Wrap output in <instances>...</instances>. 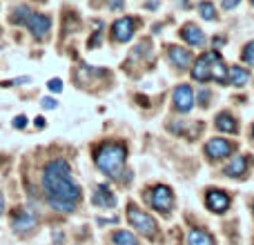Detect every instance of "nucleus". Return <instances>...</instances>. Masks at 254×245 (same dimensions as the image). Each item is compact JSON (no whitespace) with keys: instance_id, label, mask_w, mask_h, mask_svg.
Segmentation results:
<instances>
[{"instance_id":"obj_12","label":"nucleus","mask_w":254,"mask_h":245,"mask_svg":"<svg viewBox=\"0 0 254 245\" xmlns=\"http://www.w3.org/2000/svg\"><path fill=\"white\" fill-rule=\"evenodd\" d=\"M207 207H210L214 214H223L230 207V196L221 189H210L207 192Z\"/></svg>"},{"instance_id":"obj_28","label":"nucleus","mask_w":254,"mask_h":245,"mask_svg":"<svg viewBox=\"0 0 254 245\" xmlns=\"http://www.w3.org/2000/svg\"><path fill=\"white\" fill-rule=\"evenodd\" d=\"M43 107H47V110H54V107H56V101H54V98H43Z\"/></svg>"},{"instance_id":"obj_21","label":"nucleus","mask_w":254,"mask_h":245,"mask_svg":"<svg viewBox=\"0 0 254 245\" xmlns=\"http://www.w3.org/2000/svg\"><path fill=\"white\" fill-rule=\"evenodd\" d=\"M214 83H219V85H223V83H228V67H225V62L219 58V62H216V67H214Z\"/></svg>"},{"instance_id":"obj_18","label":"nucleus","mask_w":254,"mask_h":245,"mask_svg":"<svg viewBox=\"0 0 254 245\" xmlns=\"http://www.w3.org/2000/svg\"><path fill=\"white\" fill-rule=\"evenodd\" d=\"M112 243L114 245H138V239L131 232H127V230H119V232L112 234Z\"/></svg>"},{"instance_id":"obj_32","label":"nucleus","mask_w":254,"mask_h":245,"mask_svg":"<svg viewBox=\"0 0 254 245\" xmlns=\"http://www.w3.org/2000/svg\"><path fill=\"white\" fill-rule=\"evenodd\" d=\"M250 2H252V4H254V0H250Z\"/></svg>"},{"instance_id":"obj_30","label":"nucleus","mask_w":254,"mask_h":245,"mask_svg":"<svg viewBox=\"0 0 254 245\" xmlns=\"http://www.w3.org/2000/svg\"><path fill=\"white\" fill-rule=\"evenodd\" d=\"M36 127H45V121L43 119H36Z\"/></svg>"},{"instance_id":"obj_7","label":"nucleus","mask_w":254,"mask_h":245,"mask_svg":"<svg viewBox=\"0 0 254 245\" xmlns=\"http://www.w3.org/2000/svg\"><path fill=\"white\" fill-rule=\"evenodd\" d=\"M232 149H234V145L225 138H212V140H207V145H205V154L212 158V161L228 158L230 154H232Z\"/></svg>"},{"instance_id":"obj_10","label":"nucleus","mask_w":254,"mask_h":245,"mask_svg":"<svg viewBox=\"0 0 254 245\" xmlns=\"http://www.w3.org/2000/svg\"><path fill=\"white\" fill-rule=\"evenodd\" d=\"M25 25L29 27V31L36 36V38H45L49 27H52V20H49V16H45V13H31V16L27 18Z\"/></svg>"},{"instance_id":"obj_20","label":"nucleus","mask_w":254,"mask_h":245,"mask_svg":"<svg viewBox=\"0 0 254 245\" xmlns=\"http://www.w3.org/2000/svg\"><path fill=\"white\" fill-rule=\"evenodd\" d=\"M29 16H31L29 7H27V4H20V7L13 9V13H11V22H16V25H25L27 18H29Z\"/></svg>"},{"instance_id":"obj_25","label":"nucleus","mask_w":254,"mask_h":245,"mask_svg":"<svg viewBox=\"0 0 254 245\" xmlns=\"http://www.w3.org/2000/svg\"><path fill=\"white\" fill-rule=\"evenodd\" d=\"M239 2H241V0H221V4H223V9H225V11H230V9H234Z\"/></svg>"},{"instance_id":"obj_11","label":"nucleus","mask_w":254,"mask_h":245,"mask_svg":"<svg viewBox=\"0 0 254 245\" xmlns=\"http://www.w3.org/2000/svg\"><path fill=\"white\" fill-rule=\"evenodd\" d=\"M167 58H170V62L176 69H188V65L192 62V54L188 49L179 47V45H170L167 47Z\"/></svg>"},{"instance_id":"obj_13","label":"nucleus","mask_w":254,"mask_h":245,"mask_svg":"<svg viewBox=\"0 0 254 245\" xmlns=\"http://www.w3.org/2000/svg\"><path fill=\"white\" fill-rule=\"evenodd\" d=\"M92 203H94V205H98V207H114L116 205V196H114V192H112L105 183H101L96 187V192H94Z\"/></svg>"},{"instance_id":"obj_24","label":"nucleus","mask_w":254,"mask_h":245,"mask_svg":"<svg viewBox=\"0 0 254 245\" xmlns=\"http://www.w3.org/2000/svg\"><path fill=\"white\" fill-rule=\"evenodd\" d=\"M47 87H49V92H63V80H58V78H52L47 83Z\"/></svg>"},{"instance_id":"obj_5","label":"nucleus","mask_w":254,"mask_h":245,"mask_svg":"<svg viewBox=\"0 0 254 245\" xmlns=\"http://www.w3.org/2000/svg\"><path fill=\"white\" fill-rule=\"evenodd\" d=\"M147 201L156 212H161V214H170L172 205H174V194H172V189L167 187V185H156V187L149 192Z\"/></svg>"},{"instance_id":"obj_8","label":"nucleus","mask_w":254,"mask_h":245,"mask_svg":"<svg viewBox=\"0 0 254 245\" xmlns=\"http://www.w3.org/2000/svg\"><path fill=\"white\" fill-rule=\"evenodd\" d=\"M174 107L181 114H188L194 107V89L190 85H179L174 89Z\"/></svg>"},{"instance_id":"obj_26","label":"nucleus","mask_w":254,"mask_h":245,"mask_svg":"<svg viewBox=\"0 0 254 245\" xmlns=\"http://www.w3.org/2000/svg\"><path fill=\"white\" fill-rule=\"evenodd\" d=\"M25 125H27V119H25V116H16V119H13V127H16V129H22Z\"/></svg>"},{"instance_id":"obj_19","label":"nucleus","mask_w":254,"mask_h":245,"mask_svg":"<svg viewBox=\"0 0 254 245\" xmlns=\"http://www.w3.org/2000/svg\"><path fill=\"white\" fill-rule=\"evenodd\" d=\"M230 83L234 85V87H243V85L250 80V74H248V69H241V67H232L230 69Z\"/></svg>"},{"instance_id":"obj_31","label":"nucleus","mask_w":254,"mask_h":245,"mask_svg":"<svg viewBox=\"0 0 254 245\" xmlns=\"http://www.w3.org/2000/svg\"><path fill=\"white\" fill-rule=\"evenodd\" d=\"M252 136H254V127H252Z\"/></svg>"},{"instance_id":"obj_22","label":"nucleus","mask_w":254,"mask_h":245,"mask_svg":"<svg viewBox=\"0 0 254 245\" xmlns=\"http://www.w3.org/2000/svg\"><path fill=\"white\" fill-rule=\"evenodd\" d=\"M198 11H201V16L205 18V20H216V9L212 2H201L198 4Z\"/></svg>"},{"instance_id":"obj_23","label":"nucleus","mask_w":254,"mask_h":245,"mask_svg":"<svg viewBox=\"0 0 254 245\" xmlns=\"http://www.w3.org/2000/svg\"><path fill=\"white\" fill-rule=\"evenodd\" d=\"M241 58H243V62H248V65H254V40H250V43L243 47Z\"/></svg>"},{"instance_id":"obj_3","label":"nucleus","mask_w":254,"mask_h":245,"mask_svg":"<svg viewBox=\"0 0 254 245\" xmlns=\"http://www.w3.org/2000/svg\"><path fill=\"white\" fill-rule=\"evenodd\" d=\"M127 221H129V223L134 225V230H138L143 237H149V239L156 237V230H158L156 221H154L147 212L140 210V207H136V205L127 207Z\"/></svg>"},{"instance_id":"obj_27","label":"nucleus","mask_w":254,"mask_h":245,"mask_svg":"<svg viewBox=\"0 0 254 245\" xmlns=\"http://www.w3.org/2000/svg\"><path fill=\"white\" fill-rule=\"evenodd\" d=\"M125 7V2H123V0H110V9H114V11H116V9H119V11H121V9H123Z\"/></svg>"},{"instance_id":"obj_29","label":"nucleus","mask_w":254,"mask_h":245,"mask_svg":"<svg viewBox=\"0 0 254 245\" xmlns=\"http://www.w3.org/2000/svg\"><path fill=\"white\" fill-rule=\"evenodd\" d=\"M4 212V196H2V192H0V214Z\"/></svg>"},{"instance_id":"obj_6","label":"nucleus","mask_w":254,"mask_h":245,"mask_svg":"<svg viewBox=\"0 0 254 245\" xmlns=\"http://www.w3.org/2000/svg\"><path fill=\"white\" fill-rule=\"evenodd\" d=\"M134 31H136V20L129 16H123L112 25V38L116 43H127V40L134 38Z\"/></svg>"},{"instance_id":"obj_4","label":"nucleus","mask_w":254,"mask_h":245,"mask_svg":"<svg viewBox=\"0 0 254 245\" xmlns=\"http://www.w3.org/2000/svg\"><path fill=\"white\" fill-rule=\"evenodd\" d=\"M219 52H207L203 54V56L196 58V62H194V69H192V76L196 80H201V83H207V80L214 78V67L216 62H219Z\"/></svg>"},{"instance_id":"obj_1","label":"nucleus","mask_w":254,"mask_h":245,"mask_svg":"<svg viewBox=\"0 0 254 245\" xmlns=\"http://www.w3.org/2000/svg\"><path fill=\"white\" fill-rule=\"evenodd\" d=\"M43 189L47 203L58 212H74L80 201V185L65 158H54L43 170Z\"/></svg>"},{"instance_id":"obj_15","label":"nucleus","mask_w":254,"mask_h":245,"mask_svg":"<svg viewBox=\"0 0 254 245\" xmlns=\"http://www.w3.org/2000/svg\"><path fill=\"white\" fill-rule=\"evenodd\" d=\"M248 165H250L248 156H237V158H232V161L223 167V172L228 176H243L248 172Z\"/></svg>"},{"instance_id":"obj_14","label":"nucleus","mask_w":254,"mask_h":245,"mask_svg":"<svg viewBox=\"0 0 254 245\" xmlns=\"http://www.w3.org/2000/svg\"><path fill=\"white\" fill-rule=\"evenodd\" d=\"M181 38H183L188 45H201L203 40H205V36H203V31H201L198 25L188 22V25L181 27Z\"/></svg>"},{"instance_id":"obj_17","label":"nucleus","mask_w":254,"mask_h":245,"mask_svg":"<svg viewBox=\"0 0 254 245\" xmlns=\"http://www.w3.org/2000/svg\"><path fill=\"white\" fill-rule=\"evenodd\" d=\"M188 243L190 245H216L214 243V237H212L210 232H205V230H198V228H194L192 232L188 234Z\"/></svg>"},{"instance_id":"obj_2","label":"nucleus","mask_w":254,"mask_h":245,"mask_svg":"<svg viewBox=\"0 0 254 245\" xmlns=\"http://www.w3.org/2000/svg\"><path fill=\"white\" fill-rule=\"evenodd\" d=\"M127 149L121 143H103L96 152V165L101 172H105L112 179H119L125 167Z\"/></svg>"},{"instance_id":"obj_9","label":"nucleus","mask_w":254,"mask_h":245,"mask_svg":"<svg viewBox=\"0 0 254 245\" xmlns=\"http://www.w3.org/2000/svg\"><path fill=\"white\" fill-rule=\"evenodd\" d=\"M38 225V216L31 210H16L13 212V230L16 232H29Z\"/></svg>"},{"instance_id":"obj_16","label":"nucleus","mask_w":254,"mask_h":245,"mask_svg":"<svg viewBox=\"0 0 254 245\" xmlns=\"http://www.w3.org/2000/svg\"><path fill=\"white\" fill-rule=\"evenodd\" d=\"M216 129L223 131V134H237V129H239L237 119L232 114H228V112H221L216 116Z\"/></svg>"}]
</instances>
